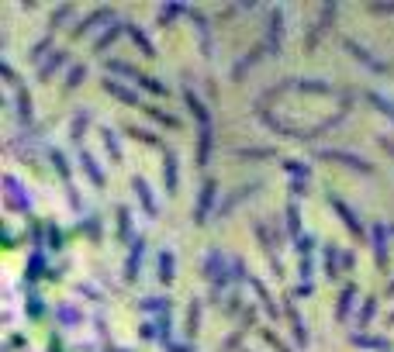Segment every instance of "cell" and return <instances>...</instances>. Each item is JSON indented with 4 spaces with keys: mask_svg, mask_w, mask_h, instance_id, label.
Wrapping results in <instances>:
<instances>
[{
    "mask_svg": "<svg viewBox=\"0 0 394 352\" xmlns=\"http://www.w3.org/2000/svg\"><path fill=\"white\" fill-rule=\"evenodd\" d=\"M197 321H200V304H191V311H187V328H184V332H187V339H194L197 335Z\"/></svg>",
    "mask_w": 394,
    "mask_h": 352,
    "instance_id": "f546056e",
    "label": "cell"
},
{
    "mask_svg": "<svg viewBox=\"0 0 394 352\" xmlns=\"http://www.w3.org/2000/svg\"><path fill=\"white\" fill-rule=\"evenodd\" d=\"M100 135H104V149L111 152V159H114V163H121V145H118V138H114V131H111V128H104Z\"/></svg>",
    "mask_w": 394,
    "mask_h": 352,
    "instance_id": "44dd1931",
    "label": "cell"
},
{
    "mask_svg": "<svg viewBox=\"0 0 394 352\" xmlns=\"http://www.w3.org/2000/svg\"><path fill=\"white\" fill-rule=\"evenodd\" d=\"M180 10H184L180 3H170V7H163V10H159V28H166V24H170V21H173Z\"/></svg>",
    "mask_w": 394,
    "mask_h": 352,
    "instance_id": "74e56055",
    "label": "cell"
},
{
    "mask_svg": "<svg viewBox=\"0 0 394 352\" xmlns=\"http://www.w3.org/2000/svg\"><path fill=\"white\" fill-rule=\"evenodd\" d=\"M132 83L152 90V93H159V97H163V93H170V90H166V83H156V80H152V77H145V73H135V80H132Z\"/></svg>",
    "mask_w": 394,
    "mask_h": 352,
    "instance_id": "603a6c76",
    "label": "cell"
},
{
    "mask_svg": "<svg viewBox=\"0 0 394 352\" xmlns=\"http://www.w3.org/2000/svg\"><path fill=\"white\" fill-rule=\"evenodd\" d=\"M142 111H145V114H149V118H156V121H159V125H166V128H177V125H180V121H177V118H173V114H163V111H156V107H149V104H145V107H142Z\"/></svg>",
    "mask_w": 394,
    "mask_h": 352,
    "instance_id": "f1b7e54d",
    "label": "cell"
},
{
    "mask_svg": "<svg viewBox=\"0 0 394 352\" xmlns=\"http://www.w3.org/2000/svg\"><path fill=\"white\" fill-rule=\"evenodd\" d=\"M49 249H56V253L63 249V232L56 225H49Z\"/></svg>",
    "mask_w": 394,
    "mask_h": 352,
    "instance_id": "60d3db41",
    "label": "cell"
},
{
    "mask_svg": "<svg viewBox=\"0 0 394 352\" xmlns=\"http://www.w3.org/2000/svg\"><path fill=\"white\" fill-rule=\"evenodd\" d=\"M128 131H132V138H142L145 145H159V142L152 138V131H145V128H128Z\"/></svg>",
    "mask_w": 394,
    "mask_h": 352,
    "instance_id": "b9f144b4",
    "label": "cell"
},
{
    "mask_svg": "<svg viewBox=\"0 0 394 352\" xmlns=\"http://www.w3.org/2000/svg\"><path fill=\"white\" fill-rule=\"evenodd\" d=\"M142 253H145V239L139 235V239L132 242V253H128V263H125V280H128V283H135V276H139V263H142Z\"/></svg>",
    "mask_w": 394,
    "mask_h": 352,
    "instance_id": "5b68a950",
    "label": "cell"
},
{
    "mask_svg": "<svg viewBox=\"0 0 394 352\" xmlns=\"http://www.w3.org/2000/svg\"><path fill=\"white\" fill-rule=\"evenodd\" d=\"M128 35L135 38V45L142 49V56H156V49H152V42H149V38H145V35H142L139 28H128Z\"/></svg>",
    "mask_w": 394,
    "mask_h": 352,
    "instance_id": "83f0119b",
    "label": "cell"
},
{
    "mask_svg": "<svg viewBox=\"0 0 394 352\" xmlns=\"http://www.w3.org/2000/svg\"><path fill=\"white\" fill-rule=\"evenodd\" d=\"M291 193H294V197L308 193V179H294V183H291Z\"/></svg>",
    "mask_w": 394,
    "mask_h": 352,
    "instance_id": "f6af8a7d",
    "label": "cell"
},
{
    "mask_svg": "<svg viewBox=\"0 0 394 352\" xmlns=\"http://www.w3.org/2000/svg\"><path fill=\"white\" fill-rule=\"evenodd\" d=\"M325 159H342L349 170H360V173H374V166L367 163V159H360V156H353V152H322Z\"/></svg>",
    "mask_w": 394,
    "mask_h": 352,
    "instance_id": "52a82bcc",
    "label": "cell"
},
{
    "mask_svg": "<svg viewBox=\"0 0 394 352\" xmlns=\"http://www.w3.org/2000/svg\"><path fill=\"white\" fill-rule=\"evenodd\" d=\"M284 170H287L291 176H297V179H308V173H311V170H308V166H301L297 159H287V163H284Z\"/></svg>",
    "mask_w": 394,
    "mask_h": 352,
    "instance_id": "ab89813d",
    "label": "cell"
},
{
    "mask_svg": "<svg viewBox=\"0 0 394 352\" xmlns=\"http://www.w3.org/2000/svg\"><path fill=\"white\" fill-rule=\"evenodd\" d=\"M367 100H370V104H377V111H381V114H388V118H394V104L388 100V97H381V93L367 90Z\"/></svg>",
    "mask_w": 394,
    "mask_h": 352,
    "instance_id": "cb8c5ba5",
    "label": "cell"
},
{
    "mask_svg": "<svg viewBox=\"0 0 394 352\" xmlns=\"http://www.w3.org/2000/svg\"><path fill=\"white\" fill-rule=\"evenodd\" d=\"M329 204H332V207L342 214V221L349 225V232H353V235H363V225H360V218H356V214H353V211H349V207L339 200V197H332V193H329Z\"/></svg>",
    "mask_w": 394,
    "mask_h": 352,
    "instance_id": "9c48e42d",
    "label": "cell"
},
{
    "mask_svg": "<svg viewBox=\"0 0 394 352\" xmlns=\"http://www.w3.org/2000/svg\"><path fill=\"white\" fill-rule=\"evenodd\" d=\"M287 314H291V325H294V335H297V346H308V332H304V325H301V318H297L294 304H287Z\"/></svg>",
    "mask_w": 394,
    "mask_h": 352,
    "instance_id": "484cf974",
    "label": "cell"
},
{
    "mask_svg": "<svg viewBox=\"0 0 394 352\" xmlns=\"http://www.w3.org/2000/svg\"><path fill=\"white\" fill-rule=\"evenodd\" d=\"M17 121L21 125L31 121V93L28 90H17Z\"/></svg>",
    "mask_w": 394,
    "mask_h": 352,
    "instance_id": "d6986e66",
    "label": "cell"
},
{
    "mask_svg": "<svg viewBox=\"0 0 394 352\" xmlns=\"http://www.w3.org/2000/svg\"><path fill=\"white\" fill-rule=\"evenodd\" d=\"M194 21H197V31H200V49H204V56H211V38H207V28H204V17L194 10Z\"/></svg>",
    "mask_w": 394,
    "mask_h": 352,
    "instance_id": "d590c367",
    "label": "cell"
},
{
    "mask_svg": "<svg viewBox=\"0 0 394 352\" xmlns=\"http://www.w3.org/2000/svg\"><path fill=\"white\" fill-rule=\"evenodd\" d=\"M391 294H394V283H391V287H388V297H391Z\"/></svg>",
    "mask_w": 394,
    "mask_h": 352,
    "instance_id": "7dc6e473",
    "label": "cell"
},
{
    "mask_svg": "<svg viewBox=\"0 0 394 352\" xmlns=\"http://www.w3.org/2000/svg\"><path fill=\"white\" fill-rule=\"evenodd\" d=\"M184 97H187L191 114L197 118V166H204L207 152H211V118H207V107L194 97V90H184Z\"/></svg>",
    "mask_w": 394,
    "mask_h": 352,
    "instance_id": "6da1fadb",
    "label": "cell"
},
{
    "mask_svg": "<svg viewBox=\"0 0 394 352\" xmlns=\"http://www.w3.org/2000/svg\"><path fill=\"white\" fill-rule=\"evenodd\" d=\"M142 311H152V314H156V311H166V314H170V297H149V301L142 304Z\"/></svg>",
    "mask_w": 394,
    "mask_h": 352,
    "instance_id": "d6a6232c",
    "label": "cell"
},
{
    "mask_svg": "<svg viewBox=\"0 0 394 352\" xmlns=\"http://www.w3.org/2000/svg\"><path fill=\"white\" fill-rule=\"evenodd\" d=\"M28 280H38V276H45V259H42V249H35L31 253V259H28Z\"/></svg>",
    "mask_w": 394,
    "mask_h": 352,
    "instance_id": "7402d4cb",
    "label": "cell"
},
{
    "mask_svg": "<svg viewBox=\"0 0 394 352\" xmlns=\"http://www.w3.org/2000/svg\"><path fill=\"white\" fill-rule=\"evenodd\" d=\"M80 163H84V170H87V173H90V179H94V183H104V176H100V170H97V163H94V156H90V152H80Z\"/></svg>",
    "mask_w": 394,
    "mask_h": 352,
    "instance_id": "4316f807",
    "label": "cell"
},
{
    "mask_svg": "<svg viewBox=\"0 0 394 352\" xmlns=\"http://www.w3.org/2000/svg\"><path fill=\"white\" fill-rule=\"evenodd\" d=\"M84 80H87V66H73L70 77H66V90H77Z\"/></svg>",
    "mask_w": 394,
    "mask_h": 352,
    "instance_id": "4dcf8cb0",
    "label": "cell"
},
{
    "mask_svg": "<svg viewBox=\"0 0 394 352\" xmlns=\"http://www.w3.org/2000/svg\"><path fill=\"white\" fill-rule=\"evenodd\" d=\"M374 311H377V301L370 297V301H363V311H360V332L370 325V318H374Z\"/></svg>",
    "mask_w": 394,
    "mask_h": 352,
    "instance_id": "e575fe53",
    "label": "cell"
},
{
    "mask_svg": "<svg viewBox=\"0 0 394 352\" xmlns=\"http://www.w3.org/2000/svg\"><path fill=\"white\" fill-rule=\"evenodd\" d=\"M163 179H166V193H177V179H180V170H177V156L166 149V159H163Z\"/></svg>",
    "mask_w": 394,
    "mask_h": 352,
    "instance_id": "30bf717a",
    "label": "cell"
},
{
    "mask_svg": "<svg viewBox=\"0 0 394 352\" xmlns=\"http://www.w3.org/2000/svg\"><path fill=\"white\" fill-rule=\"evenodd\" d=\"M214 193H218V183L207 176V179H204V186H200V197H197V211H194V221H197V225H204V221H207V207H211Z\"/></svg>",
    "mask_w": 394,
    "mask_h": 352,
    "instance_id": "3957f363",
    "label": "cell"
},
{
    "mask_svg": "<svg viewBox=\"0 0 394 352\" xmlns=\"http://www.w3.org/2000/svg\"><path fill=\"white\" fill-rule=\"evenodd\" d=\"M391 325H394V314H391Z\"/></svg>",
    "mask_w": 394,
    "mask_h": 352,
    "instance_id": "c3c4849f",
    "label": "cell"
},
{
    "mask_svg": "<svg viewBox=\"0 0 394 352\" xmlns=\"http://www.w3.org/2000/svg\"><path fill=\"white\" fill-rule=\"evenodd\" d=\"M353 342L356 346H367V349H391L384 339H374V335H353Z\"/></svg>",
    "mask_w": 394,
    "mask_h": 352,
    "instance_id": "836d02e7",
    "label": "cell"
},
{
    "mask_svg": "<svg viewBox=\"0 0 394 352\" xmlns=\"http://www.w3.org/2000/svg\"><path fill=\"white\" fill-rule=\"evenodd\" d=\"M353 297H356V287L346 283V287H342V297H339V307H336V318H339V321H346V314H349V307H353Z\"/></svg>",
    "mask_w": 394,
    "mask_h": 352,
    "instance_id": "5bb4252c",
    "label": "cell"
},
{
    "mask_svg": "<svg viewBox=\"0 0 394 352\" xmlns=\"http://www.w3.org/2000/svg\"><path fill=\"white\" fill-rule=\"evenodd\" d=\"M256 186H260V183H253V186H239V193H232V197H228L225 204H218V214H228V207H232V204H239V200H242L246 193H253Z\"/></svg>",
    "mask_w": 394,
    "mask_h": 352,
    "instance_id": "d4e9b609",
    "label": "cell"
},
{
    "mask_svg": "<svg viewBox=\"0 0 394 352\" xmlns=\"http://www.w3.org/2000/svg\"><path fill=\"white\" fill-rule=\"evenodd\" d=\"M7 204H10L14 211H24V214L31 211V200H24V197H21V186H17V179H14V176H7Z\"/></svg>",
    "mask_w": 394,
    "mask_h": 352,
    "instance_id": "ba28073f",
    "label": "cell"
},
{
    "mask_svg": "<svg viewBox=\"0 0 394 352\" xmlns=\"http://www.w3.org/2000/svg\"><path fill=\"white\" fill-rule=\"evenodd\" d=\"M100 17H111V10H97V14H90L87 21H80L77 28H73V38H84V35H90L94 28H97V21Z\"/></svg>",
    "mask_w": 394,
    "mask_h": 352,
    "instance_id": "9a60e30c",
    "label": "cell"
},
{
    "mask_svg": "<svg viewBox=\"0 0 394 352\" xmlns=\"http://www.w3.org/2000/svg\"><path fill=\"white\" fill-rule=\"evenodd\" d=\"M281 38H284V10L277 7V10L270 14V35H267V42H263V45L277 56V52H281Z\"/></svg>",
    "mask_w": 394,
    "mask_h": 352,
    "instance_id": "277c9868",
    "label": "cell"
},
{
    "mask_svg": "<svg viewBox=\"0 0 394 352\" xmlns=\"http://www.w3.org/2000/svg\"><path fill=\"white\" fill-rule=\"evenodd\" d=\"M104 90H107V93H114V97H118V100H125V104H135L139 111L145 107V104H142V100H139V97H135L132 90H125L121 83H114V80H104Z\"/></svg>",
    "mask_w": 394,
    "mask_h": 352,
    "instance_id": "8fae6325",
    "label": "cell"
},
{
    "mask_svg": "<svg viewBox=\"0 0 394 352\" xmlns=\"http://www.w3.org/2000/svg\"><path fill=\"white\" fill-rule=\"evenodd\" d=\"M121 31H125V24H114V28H104V35H100L97 38V45H94V52H104V49H107V45H114V42H118V38H121Z\"/></svg>",
    "mask_w": 394,
    "mask_h": 352,
    "instance_id": "e0dca14e",
    "label": "cell"
},
{
    "mask_svg": "<svg viewBox=\"0 0 394 352\" xmlns=\"http://www.w3.org/2000/svg\"><path fill=\"white\" fill-rule=\"evenodd\" d=\"M204 273H207V280H211V297H218V294H221V287L232 280V276H228V263L221 259V253H211V256H207Z\"/></svg>",
    "mask_w": 394,
    "mask_h": 352,
    "instance_id": "7a4b0ae2",
    "label": "cell"
},
{
    "mask_svg": "<svg viewBox=\"0 0 394 352\" xmlns=\"http://www.w3.org/2000/svg\"><path fill=\"white\" fill-rule=\"evenodd\" d=\"M166 352H194V346H180V342H166Z\"/></svg>",
    "mask_w": 394,
    "mask_h": 352,
    "instance_id": "bcb514c9",
    "label": "cell"
},
{
    "mask_svg": "<svg viewBox=\"0 0 394 352\" xmlns=\"http://www.w3.org/2000/svg\"><path fill=\"white\" fill-rule=\"evenodd\" d=\"M159 283H173V253H163L159 256Z\"/></svg>",
    "mask_w": 394,
    "mask_h": 352,
    "instance_id": "ffe728a7",
    "label": "cell"
},
{
    "mask_svg": "<svg viewBox=\"0 0 394 352\" xmlns=\"http://www.w3.org/2000/svg\"><path fill=\"white\" fill-rule=\"evenodd\" d=\"M63 63H66V52H52V56H49V59H45L42 66H38V80L45 83V80H49V77H52V73H56V70H59Z\"/></svg>",
    "mask_w": 394,
    "mask_h": 352,
    "instance_id": "7c38bea8",
    "label": "cell"
},
{
    "mask_svg": "<svg viewBox=\"0 0 394 352\" xmlns=\"http://www.w3.org/2000/svg\"><path fill=\"white\" fill-rule=\"evenodd\" d=\"M287 228H291V235L301 232V211H297L294 200H291V207H287Z\"/></svg>",
    "mask_w": 394,
    "mask_h": 352,
    "instance_id": "8d00e7d4",
    "label": "cell"
},
{
    "mask_svg": "<svg viewBox=\"0 0 394 352\" xmlns=\"http://www.w3.org/2000/svg\"><path fill=\"white\" fill-rule=\"evenodd\" d=\"M325 276L339 280V249L336 246H325Z\"/></svg>",
    "mask_w": 394,
    "mask_h": 352,
    "instance_id": "ac0fdd59",
    "label": "cell"
},
{
    "mask_svg": "<svg viewBox=\"0 0 394 352\" xmlns=\"http://www.w3.org/2000/svg\"><path fill=\"white\" fill-rule=\"evenodd\" d=\"M87 125H90V111H84V114H77V121H73V142H80V138H84V131H87Z\"/></svg>",
    "mask_w": 394,
    "mask_h": 352,
    "instance_id": "1f68e13d",
    "label": "cell"
},
{
    "mask_svg": "<svg viewBox=\"0 0 394 352\" xmlns=\"http://www.w3.org/2000/svg\"><path fill=\"white\" fill-rule=\"evenodd\" d=\"M52 166H56V173L66 179V186H70V166H66V159H63V152H52Z\"/></svg>",
    "mask_w": 394,
    "mask_h": 352,
    "instance_id": "f35d334b",
    "label": "cell"
},
{
    "mask_svg": "<svg viewBox=\"0 0 394 352\" xmlns=\"http://www.w3.org/2000/svg\"><path fill=\"white\" fill-rule=\"evenodd\" d=\"M346 49L353 52V59H360V63H363V66H370L374 73H388V66H384V63H377V59H374V56H370L363 45H356L353 38H346Z\"/></svg>",
    "mask_w": 394,
    "mask_h": 352,
    "instance_id": "8992f818",
    "label": "cell"
},
{
    "mask_svg": "<svg viewBox=\"0 0 394 352\" xmlns=\"http://www.w3.org/2000/svg\"><path fill=\"white\" fill-rule=\"evenodd\" d=\"M384 232H388L384 225H377V228H374V253H377V266H381V269L388 266V246H384Z\"/></svg>",
    "mask_w": 394,
    "mask_h": 352,
    "instance_id": "2e32d148",
    "label": "cell"
},
{
    "mask_svg": "<svg viewBox=\"0 0 394 352\" xmlns=\"http://www.w3.org/2000/svg\"><path fill=\"white\" fill-rule=\"evenodd\" d=\"M59 318H63V321H66V325H73V321H77V318H80V314H77V311H73V307H59Z\"/></svg>",
    "mask_w": 394,
    "mask_h": 352,
    "instance_id": "ee69618b",
    "label": "cell"
},
{
    "mask_svg": "<svg viewBox=\"0 0 394 352\" xmlns=\"http://www.w3.org/2000/svg\"><path fill=\"white\" fill-rule=\"evenodd\" d=\"M132 186H135V193H139V200H142V207H145V214H156V204H152V193H149V183H145L142 176H135V179H132Z\"/></svg>",
    "mask_w": 394,
    "mask_h": 352,
    "instance_id": "4fadbf2b",
    "label": "cell"
},
{
    "mask_svg": "<svg viewBox=\"0 0 394 352\" xmlns=\"http://www.w3.org/2000/svg\"><path fill=\"white\" fill-rule=\"evenodd\" d=\"M28 307H31V318H42V301H38L35 294L28 297Z\"/></svg>",
    "mask_w": 394,
    "mask_h": 352,
    "instance_id": "7bdbcfd3",
    "label": "cell"
}]
</instances>
